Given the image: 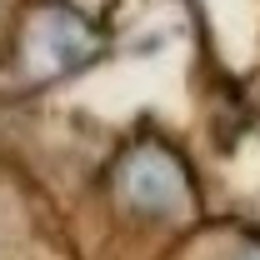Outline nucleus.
Returning <instances> with one entry per match:
<instances>
[{"instance_id": "f257e3e1", "label": "nucleus", "mask_w": 260, "mask_h": 260, "mask_svg": "<svg viewBox=\"0 0 260 260\" xmlns=\"http://www.w3.org/2000/svg\"><path fill=\"white\" fill-rule=\"evenodd\" d=\"M125 190L135 195L140 205H170V200L180 195V175L165 160H155V155H140V160L130 165V175H125Z\"/></svg>"}]
</instances>
